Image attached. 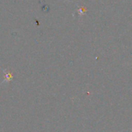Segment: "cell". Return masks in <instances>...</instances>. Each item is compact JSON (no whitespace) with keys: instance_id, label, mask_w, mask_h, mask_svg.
Returning <instances> with one entry per match:
<instances>
[{"instance_id":"obj_1","label":"cell","mask_w":132,"mask_h":132,"mask_svg":"<svg viewBox=\"0 0 132 132\" xmlns=\"http://www.w3.org/2000/svg\"><path fill=\"white\" fill-rule=\"evenodd\" d=\"M6 79L4 80V81H6V80H7V81H10V80H11L12 79H13V76H12V74L11 73H10V72H7V74L6 73Z\"/></svg>"}]
</instances>
